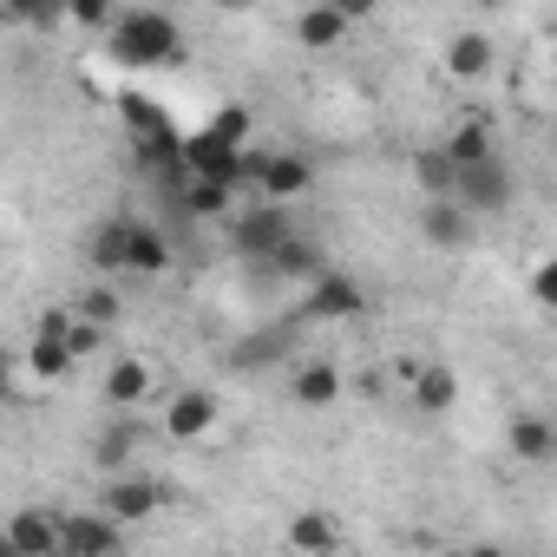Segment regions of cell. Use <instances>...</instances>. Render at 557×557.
<instances>
[{"mask_svg":"<svg viewBox=\"0 0 557 557\" xmlns=\"http://www.w3.org/2000/svg\"><path fill=\"white\" fill-rule=\"evenodd\" d=\"M106 34H112V60H119V66H138V73H151V66H177V60H184V34H177V21L158 14V8L112 14Z\"/></svg>","mask_w":557,"mask_h":557,"instance_id":"obj_1","label":"cell"},{"mask_svg":"<svg viewBox=\"0 0 557 557\" xmlns=\"http://www.w3.org/2000/svg\"><path fill=\"white\" fill-rule=\"evenodd\" d=\"M453 197H459L472 216H505V210L518 203V171H511L498 151H485V158H472V164H453Z\"/></svg>","mask_w":557,"mask_h":557,"instance_id":"obj_2","label":"cell"},{"mask_svg":"<svg viewBox=\"0 0 557 557\" xmlns=\"http://www.w3.org/2000/svg\"><path fill=\"white\" fill-rule=\"evenodd\" d=\"M296 230V216H289V203H275V197H256V203H243L236 210V223H230V243H236V256H249V262H262L275 243H283Z\"/></svg>","mask_w":557,"mask_h":557,"instance_id":"obj_3","label":"cell"},{"mask_svg":"<svg viewBox=\"0 0 557 557\" xmlns=\"http://www.w3.org/2000/svg\"><path fill=\"white\" fill-rule=\"evenodd\" d=\"M361 309H368V296H361L355 275H342V269L309 275V296H302V315L309 322H355Z\"/></svg>","mask_w":557,"mask_h":557,"instance_id":"obj_4","label":"cell"},{"mask_svg":"<svg viewBox=\"0 0 557 557\" xmlns=\"http://www.w3.org/2000/svg\"><path fill=\"white\" fill-rule=\"evenodd\" d=\"M53 550H60V511L27 505V511L8 518V531H0V557H53Z\"/></svg>","mask_w":557,"mask_h":557,"instance_id":"obj_5","label":"cell"},{"mask_svg":"<svg viewBox=\"0 0 557 557\" xmlns=\"http://www.w3.org/2000/svg\"><path fill=\"white\" fill-rule=\"evenodd\" d=\"M249 190H256V197H275V203H296L302 190H315V164H309L302 151H269Z\"/></svg>","mask_w":557,"mask_h":557,"instance_id":"obj_6","label":"cell"},{"mask_svg":"<svg viewBox=\"0 0 557 557\" xmlns=\"http://www.w3.org/2000/svg\"><path fill=\"white\" fill-rule=\"evenodd\" d=\"M125 544V524L99 505V511H73L60 518V550H79V557H99V550H119Z\"/></svg>","mask_w":557,"mask_h":557,"instance_id":"obj_7","label":"cell"},{"mask_svg":"<svg viewBox=\"0 0 557 557\" xmlns=\"http://www.w3.org/2000/svg\"><path fill=\"white\" fill-rule=\"evenodd\" d=\"M472 210L459 203V197H426V210H420V236L433 243V249H466L472 243Z\"/></svg>","mask_w":557,"mask_h":557,"instance_id":"obj_8","label":"cell"},{"mask_svg":"<svg viewBox=\"0 0 557 557\" xmlns=\"http://www.w3.org/2000/svg\"><path fill=\"white\" fill-rule=\"evenodd\" d=\"M216 426V394L210 387H184L171 407H164V433L177 440V446H190V440H203Z\"/></svg>","mask_w":557,"mask_h":557,"instance_id":"obj_9","label":"cell"},{"mask_svg":"<svg viewBox=\"0 0 557 557\" xmlns=\"http://www.w3.org/2000/svg\"><path fill=\"white\" fill-rule=\"evenodd\" d=\"M158 498H164V485H158V479H145V472H119V479L106 485V498H99V505H106L119 524H138V518H151V511H158Z\"/></svg>","mask_w":557,"mask_h":557,"instance_id":"obj_10","label":"cell"},{"mask_svg":"<svg viewBox=\"0 0 557 557\" xmlns=\"http://www.w3.org/2000/svg\"><path fill=\"white\" fill-rule=\"evenodd\" d=\"M151 394H158V368L138 361V355H119L112 374H106V400H112V413H119V407H145Z\"/></svg>","mask_w":557,"mask_h":557,"instance_id":"obj_11","label":"cell"},{"mask_svg":"<svg viewBox=\"0 0 557 557\" xmlns=\"http://www.w3.org/2000/svg\"><path fill=\"white\" fill-rule=\"evenodd\" d=\"M262 269H269V275H289V283H309V275H322V243L302 236V230H289L283 243L262 256Z\"/></svg>","mask_w":557,"mask_h":557,"instance_id":"obj_12","label":"cell"},{"mask_svg":"<svg viewBox=\"0 0 557 557\" xmlns=\"http://www.w3.org/2000/svg\"><path fill=\"white\" fill-rule=\"evenodd\" d=\"M407 400H413L420 413H453V407H459V374H453L446 361H426V368H413Z\"/></svg>","mask_w":557,"mask_h":557,"instance_id":"obj_13","label":"cell"},{"mask_svg":"<svg viewBox=\"0 0 557 557\" xmlns=\"http://www.w3.org/2000/svg\"><path fill=\"white\" fill-rule=\"evenodd\" d=\"M289 394H296V407L322 413V407L342 400V368H335V361H302V368L289 374Z\"/></svg>","mask_w":557,"mask_h":557,"instance_id":"obj_14","label":"cell"},{"mask_svg":"<svg viewBox=\"0 0 557 557\" xmlns=\"http://www.w3.org/2000/svg\"><path fill=\"white\" fill-rule=\"evenodd\" d=\"M296 40H302L309 53H335V47L348 40V21L329 8V0H315V8H302V14H296Z\"/></svg>","mask_w":557,"mask_h":557,"instance_id":"obj_15","label":"cell"},{"mask_svg":"<svg viewBox=\"0 0 557 557\" xmlns=\"http://www.w3.org/2000/svg\"><path fill=\"white\" fill-rule=\"evenodd\" d=\"M125 269H138V275H164V269H171V236H164L158 223H138V216H132V243H125Z\"/></svg>","mask_w":557,"mask_h":557,"instance_id":"obj_16","label":"cell"},{"mask_svg":"<svg viewBox=\"0 0 557 557\" xmlns=\"http://www.w3.org/2000/svg\"><path fill=\"white\" fill-rule=\"evenodd\" d=\"M177 203L190 216H230L236 210V184H216V177H177Z\"/></svg>","mask_w":557,"mask_h":557,"instance_id":"obj_17","label":"cell"},{"mask_svg":"<svg viewBox=\"0 0 557 557\" xmlns=\"http://www.w3.org/2000/svg\"><path fill=\"white\" fill-rule=\"evenodd\" d=\"M550 453H557V426H550L544 413H518V420H511V459L544 466Z\"/></svg>","mask_w":557,"mask_h":557,"instance_id":"obj_18","label":"cell"},{"mask_svg":"<svg viewBox=\"0 0 557 557\" xmlns=\"http://www.w3.org/2000/svg\"><path fill=\"white\" fill-rule=\"evenodd\" d=\"M125 243H132V216H106V223L86 236V262L112 275V269H125Z\"/></svg>","mask_w":557,"mask_h":557,"instance_id":"obj_19","label":"cell"},{"mask_svg":"<svg viewBox=\"0 0 557 557\" xmlns=\"http://www.w3.org/2000/svg\"><path fill=\"white\" fill-rule=\"evenodd\" d=\"M138 446H145V420H138V407H119V420L99 433V466H125Z\"/></svg>","mask_w":557,"mask_h":557,"instance_id":"obj_20","label":"cell"},{"mask_svg":"<svg viewBox=\"0 0 557 557\" xmlns=\"http://www.w3.org/2000/svg\"><path fill=\"white\" fill-rule=\"evenodd\" d=\"M446 73L453 79H485L492 73V40L485 34H453L446 40Z\"/></svg>","mask_w":557,"mask_h":557,"instance_id":"obj_21","label":"cell"},{"mask_svg":"<svg viewBox=\"0 0 557 557\" xmlns=\"http://www.w3.org/2000/svg\"><path fill=\"white\" fill-rule=\"evenodd\" d=\"M27 368H34V381H66L79 361H73V348L60 342V335H47V329H34V348H27Z\"/></svg>","mask_w":557,"mask_h":557,"instance_id":"obj_22","label":"cell"},{"mask_svg":"<svg viewBox=\"0 0 557 557\" xmlns=\"http://www.w3.org/2000/svg\"><path fill=\"white\" fill-rule=\"evenodd\" d=\"M440 151H446L453 164H472V158H485V151H492V125H485V119H459V125L440 138Z\"/></svg>","mask_w":557,"mask_h":557,"instance_id":"obj_23","label":"cell"},{"mask_svg":"<svg viewBox=\"0 0 557 557\" xmlns=\"http://www.w3.org/2000/svg\"><path fill=\"white\" fill-rule=\"evenodd\" d=\"M289 544H296V550H335V544H342V524H335L329 511H302V518L289 524Z\"/></svg>","mask_w":557,"mask_h":557,"instance_id":"obj_24","label":"cell"},{"mask_svg":"<svg viewBox=\"0 0 557 557\" xmlns=\"http://www.w3.org/2000/svg\"><path fill=\"white\" fill-rule=\"evenodd\" d=\"M0 14L21 21V27H34V34H47V27L66 21V0H0Z\"/></svg>","mask_w":557,"mask_h":557,"instance_id":"obj_25","label":"cell"},{"mask_svg":"<svg viewBox=\"0 0 557 557\" xmlns=\"http://www.w3.org/2000/svg\"><path fill=\"white\" fill-rule=\"evenodd\" d=\"M413 177H420V190H426V197H453V158H446L440 145L413 158Z\"/></svg>","mask_w":557,"mask_h":557,"instance_id":"obj_26","label":"cell"},{"mask_svg":"<svg viewBox=\"0 0 557 557\" xmlns=\"http://www.w3.org/2000/svg\"><path fill=\"white\" fill-rule=\"evenodd\" d=\"M60 342L73 348V361H86V355H99V348H106V329H99V322H86V315H73Z\"/></svg>","mask_w":557,"mask_h":557,"instance_id":"obj_27","label":"cell"},{"mask_svg":"<svg viewBox=\"0 0 557 557\" xmlns=\"http://www.w3.org/2000/svg\"><path fill=\"white\" fill-rule=\"evenodd\" d=\"M66 21L86 27V34H106L112 27V0H66Z\"/></svg>","mask_w":557,"mask_h":557,"instance_id":"obj_28","label":"cell"},{"mask_svg":"<svg viewBox=\"0 0 557 557\" xmlns=\"http://www.w3.org/2000/svg\"><path fill=\"white\" fill-rule=\"evenodd\" d=\"M73 315H86V322L112 329V322H119V296H112V289H86V296L73 302Z\"/></svg>","mask_w":557,"mask_h":557,"instance_id":"obj_29","label":"cell"},{"mask_svg":"<svg viewBox=\"0 0 557 557\" xmlns=\"http://www.w3.org/2000/svg\"><path fill=\"white\" fill-rule=\"evenodd\" d=\"M210 125H216V132H223L230 145H249V112H243V106H230V112H216Z\"/></svg>","mask_w":557,"mask_h":557,"instance_id":"obj_30","label":"cell"},{"mask_svg":"<svg viewBox=\"0 0 557 557\" xmlns=\"http://www.w3.org/2000/svg\"><path fill=\"white\" fill-rule=\"evenodd\" d=\"M550 289H557V269H550V262H537V269H531V302H537V309H550V302H557Z\"/></svg>","mask_w":557,"mask_h":557,"instance_id":"obj_31","label":"cell"},{"mask_svg":"<svg viewBox=\"0 0 557 557\" xmlns=\"http://www.w3.org/2000/svg\"><path fill=\"white\" fill-rule=\"evenodd\" d=\"M329 8H335V14H342L348 27H355V21H368V14L381 8V0H329Z\"/></svg>","mask_w":557,"mask_h":557,"instance_id":"obj_32","label":"cell"},{"mask_svg":"<svg viewBox=\"0 0 557 557\" xmlns=\"http://www.w3.org/2000/svg\"><path fill=\"white\" fill-rule=\"evenodd\" d=\"M472 8H505V0H472Z\"/></svg>","mask_w":557,"mask_h":557,"instance_id":"obj_33","label":"cell"}]
</instances>
